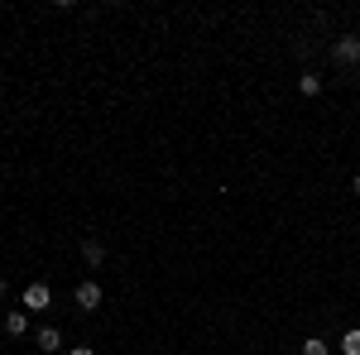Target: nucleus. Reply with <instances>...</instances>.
<instances>
[{
    "label": "nucleus",
    "mask_w": 360,
    "mask_h": 355,
    "mask_svg": "<svg viewBox=\"0 0 360 355\" xmlns=\"http://www.w3.org/2000/svg\"><path fill=\"white\" fill-rule=\"evenodd\" d=\"M68 355H96V351H91V346H72Z\"/></svg>",
    "instance_id": "nucleus-10"
},
{
    "label": "nucleus",
    "mask_w": 360,
    "mask_h": 355,
    "mask_svg": "<svg viewBox=\"0 0 360 355\" xmlns=\"http://www.w3.org/2000/svg\"><path fill=\"white\" fill-rule=\"evenodd\" d=\"M72 298H77V307H86V312H91V307H101V283H96V278H86V283H77V293H72Z\"/></svg>",
    "instance_id": "nucleus-3"
},
{
    "label": "nucleus",
    "mask_w": 360,
    "mask_h": 355,
    "mask_svg": "<svg viewBox=\"0 0 360 355\" xmlns=\"http://www.w3.org/2000/svg\"><path fill=\"white\" fill-rule=\"evenodd\" d=\"M34 341H39V351L53 355L58 346H63V331H58V327H39V331H34Z\"/></svg>",
    "instance_id": "nucleus-5"
},
{
    "label": "nucleus",
    "mask_w": 360,
    "mask_h": 355,
    "mask_svg": "<svg viewBox=\"0 0 360 355\" xmlns=\"http://www.w3.org/2000/svg\"><path fill=\"white\" fill-rule=\"evenodd\" d=\"M303 355H327V341H322V336H307V341H303Z\"/></svg>",
    "instance_id": "nucleus-9"
},
{
    "label": "nucleus",
    "mask_w": 360,
    "mask_h": 355,
    "mask_svg": "<svg viewBox=\"0 0 360 355\" xmlns=\"http://www.w3.org/2000/svg\"><path fill=\"white\" fill-rule=\"evenodd\" d=\"M49 302H53L49 283H29V288H25V307H29V312H44Z\"/></svg>",
    "instance_id": "nucleus-2"
},
{
    "label": "nucleus",
    "mask_w": 360,
    "mask_h": 355,
    "mask_svg": "<svg viewBox=\"0 0 360 355\" xmlns=\"http://www.w3.org/2000/svg\"><path fill=\"white\" fill-rule=\"evenodd\" d=\"M0 298H5V278H0Z\"/></svg>",
    "instance_id": "nucleus-12"
},
{
    "label": "nucleus",
    "mask_w": 360,
    "mask_h": 355,
    "mask_svg": "<svg viewBox=\"0 0 360 355\" xmlns=\"http://www.w3.org/2000/svg\"><path fill=\"white\" fill-rule=\"evenodd\" d=\"M5 331H10L15 341H20V336H29V317H25V312H5Z\"/></svg>",
    "instance_id": "nucleus-6"
},
{
    "label": "nucleus",
    "mask_w": 360,
    "mask_h": 355,
    "mask_svg": "<svg viewBox=\"0 0 360 355\" xmlns=\"http://www.w3.org/2000/svg\"><path fill=\"white\" fill-rule=\"evenodd\" d=\"M298 91H303V96H322V72H303V77H298Z\"/></svg>",
    "instance_id": "nucleus-7"
},
{
    "label": "nucleus",
    "mask_w": 360,
    "mask_h": 355,
    "mask_svg": "<svg viewBox=\"0 0 360 355\" xmlns=\"http://www.w3.org/2000/svg\"><path fill=\"white\" fill-rule=\"evenodd\" d=\"M82 259L91 264V269H101V264H106V245H101L96 235H86V240H82Z\"/></svg>",
    "instance_id": "nucleus-4"
},
{
    "label": "nucleus",
    "mask_w": 360,
    "mask_h": 355,
    "mask_svg": "<svg viewBox=\"0 0 360 355\" xmlns=\"http://www.w3.org/2000/svg\"><path fill=\"white\" fill-rule=\"evenodd\" d=\"M332 63L336 67H356L360 63V34H341L332 44Z\"/></svg>",
    "instance_id": "nucleus-1"
},
{
    "label": "nucleus",
    "mask_w": 360,
    "mask_h": 355,
    "mask_svg": "<svg viewBox=\"0 0 360 355\" xmlns=\"http://www.w3.org/2000/svg\"><path fill=\"white\" fill-rule=\"evenodd\" d=\"M341 355H360V327H351L341 336Z\"/></svg>",
    "instance_id": "nucleus-8"
},
{
    "label": "nucleus",
    "mask_w": 360,
    "mask_h": 355,
    "mask_svg": "<svg viewBox=\"0 0 360 355\" xmlns=\"http://www.w3.org/2000/svg\"><path fill=\"white\" fill-rule=\"evenodd\" d=\"M351 188H356V192H360V173H356V178H351Z\"/></svg>",
    "instance_id": "nucleus-11"
}]
</instances>
